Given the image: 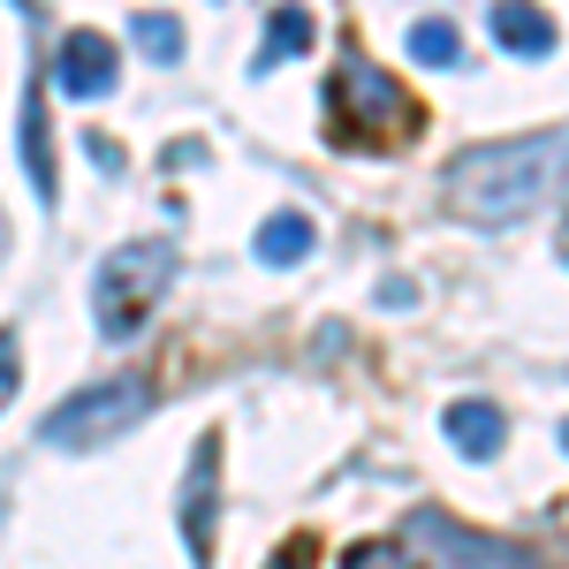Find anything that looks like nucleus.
<instances>
[{"label": "nucleus", "mask_w": 569, "mask_h": 569, "mask_svg": "<svg viewBox=\"0 0 569 569\" xmlns=\"http://www.w3.org/2000/svg\"><path fill=\"white\" fill-rule=\"evenodd\" d=\"M569 190V130L539 137H501V144H471L448 168V206L471 220H517L547 198Z\"/></svg>", "instance_id": "f257e3e1"}, {"label": "nucleus", "mask_w": 569, "mask_h": 569, "mask_svg": "<svg viewBox=\"0 0 569 569\" xmlns=\"http://www.w3.org/2000/svg\"><path fill=\"white\" fill-rule=\"evenodd\" d=\"M426 122V107L410 99V91L395 84L388 69H372V61H342V77H335V137L350 144V152H388L395 137H410Z\"/></svg>", "instance_id": "f03ea898"}, {"label": "nucleus", "mask_w": 569, "mask_h": 569, "mask_svg": "<svg viewBox=\"0 0 569 569\" xmlns=\"http://www.w3.org/2000/svg\"><path fill=\"white\" fill-rule=\"evenodd\" d=\"M168 281H176V243H160V236H144V243H122L114 259L99 266V281H91L99 335H107V342H130L137 327H144V311L168 297Z\"/></svg>", "instance_id": "7ed1b4c3"}, {"label": "nucleus", "mask_w": 569, "mask_h": 569, "mask_svg": "<svg viewBox=\"0 0 569 569\" xmlns=\"http://www.w3.org/2000/svg\"><path fill=\"white\" fill-rule=\"evenodd\" d=\"M144 410H152V388L144 380H91V388H77L46 418V448H69V456L107 448V440H122L130 426H144Z\"/></svg>", "instance_id": "20e7f679"}, {"label": "nucleus", "mask_w": 569, "mask_h": 569, "mask_svg": "<svg viewBox=\"0 0 569 569\" xmlns=\"http://www.w3.org/2000/svg\"><path fill=\"white\" fill-rule=\"evenodd\" d=\"M410 539L433 547L440 569H539L525 547H509V539H479V531H463L456 517H440V509H418V517H410Z\"/></svg>", "instance_id": "39448f33"}, {"label": "nucleus", "mask_w": 569, "mask_h": 569, "mask_svg": "<svg viewBox=\"0 0 569 569\" xmlns=\"http://www.w3.org/2000/svg\"><path fill=\"white\" fill-rule=\"evenodd\" d=\"M114 39H99V31H69L61 53H53V84L69 91V99H99V91H114Z\"/></svg>", "instance_id": "423d86ee"}, {"label": "nucleus", "mask_w": 569, "mask_h": 569, "mask_svg": "<svg viewBox=\"0 0 569 569\" xmlns=\"http://www.w3.org/2000/svg\"><path fill=\"white\" fill-rule=\"evenodd\" d=\"M213 486H220V433H206L190 456V479H182V531H190L198 562L213 555Z\"/></svg>", "instance_id": "0eeeda50"}, {"label": "nucleus", "mask_w": 569, "mask_h": 569, "mask_svg": "<svg viewBox=\"0 0 569 569\" xmlns=\"http://www.w3.org/2000/svg\"><path fill=\"white\" fill-rule=\"evenodd\" d=\"M440 426H448V440H456L463 456H493V448L509 440V426H501V410H493V402H479V395L448 402V418H440Z\"/></svg>", "instance_id": "6e6552de"}, {"label": "nucleus", "mask_w": 569, "mask_h": 569, "mask_svg": "<svg viewBox=\"0 0 569 569\" xmlns=\"http://www.w3.org/2000/svg\"><path fill=\"white\" fill-rule=\"evenodd\" d=\"M311 243H319V228H311L305 213H266L259 236H251V251H259V266H305Z\"/></svg>", "instance_id": "1a4fd4ad"}, {"label": "nucleus", "mask_w": 569, "mask_h": 569, "mask_svg": "<svg viewBox=\"0 0 569 569\" xmlns=\"http://www.w3.org/2000/svg\"><path fill=\"white\" fill-rule=\"evenodd\" d=\"M311 39H319V23H311V8H297V0H289V8H273V16H266V46H259V61H251V69H281V61H297V53H311Z\"/></svg>", "instance_id": "9d476101"}, {"label": "nucleus", "mask_w": 569, "mask_h": 569, "mask_svg": "<svg viewBox=\"0 0 569 569\" xmlns=\"http://www.w3.org/2000/svg\"><path fill=\"white\" fill-rule=\"evenodd\" d=\"M493 39L509 46V53H555V23H547V8H531V0H501V8H493Z\"/></svg>", "instance_id": "9b49d317"}, {"label": "nucleus", "mask_w": 569, "mask_h": 569, "mask_svg": "<svg viewBox=\"0 0 569 569\" xmlns=\"http://www.w3.org/2000/svg\"><path fill=\"white\" fill-rule=\"evenodd\" d=\"M410 61H426V69H456V61H463V39H456V23H448V16H426V23H410Z\"/></svg>", "instance_id": "f8f14e48"}, {"label": "nucleus", "mask_w": 569, "mask_h": 569, "mask_svg": "<svg viewBox=\"0 0 569 569\" xmlns=\"http://www.w3.org/2000/svg\"><path fill=\"white\" fill-rule=\"evenodd\" d=\"M23 160H31L39 198H53V152H46V107H39V91L23 99Z\"/></svg>", "instance_id": "ddd939ff"}, {"label": "nucleus", "mask_w": 569, "mask_h": 569, "mask_svg": "<svg viewBox=\"0 0 569 569\" xmlns=\"http://www.w3.org/2000/svg\"><path fill=\"white\" fill-rule=\"evenodd\" d=\"M130 39L144 46V53H152L160 69H168V61H182V23H176V16H160V8H144V16H137Z\"/></svg>", "instance_id": "4468645a"}, {"label": "nucleus", "mask_w": 569, "mask_h": 569, "mask_svg": "<svg viewBox=\"0 0 569 569\" xmlns=\"http://www.w3.org/2000/svg\"><path fill=\"white\" fill-rule=\"evenodd\" d=\"M342 569H426L402 539H357L350 555H342Z\"/></svg>", "instance_id": "2eb2a0df"}, {"label": "nucleus", "mask_w": 569, "mask_h": 569, "mask_svg": "<svg viewBox=\"0 0 569 569\" xmlns=\"http://www.w3.org/2000/svg\"><path fill=\"white\" fill-rule=\"evenodd\" d=\"M16 380H23V342H16V327H0V410L16 402Z\"/></svg>", "instance_id": "dca6fc26"}, {"label": "nucleus", "mask_w": 569, "mask_h": 569, "mask_svg": "<svg viewBox=\"0 0 569 569\" xmlns=\"http://www.w3.org/2000/svg\"><path fill=\"white\" fill-rule=\"evenodd\" d=\"M562 448H569V426H562Z\"/></svg>", "instance_id": "f3484780"}]
</instances>
